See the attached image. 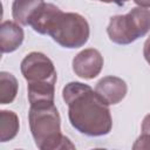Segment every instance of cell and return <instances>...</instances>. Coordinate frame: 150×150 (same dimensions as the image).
Wrapping results in <instances>:
<instances>
[{"instance_id":"cell-3","label":"cell","mask_w":150,"mask_h":150,"mask_svg":"<svg viewBox=\"0 0 150 150\" xmlns=\"http://www.w3.org/2000/svg\"><path fill=\"white\" fill-rule=\"evenodd\" d=\"M150 30V11L135 7L124 15L111 16L107 27L109 39L116 45H130Z\"/></svg>"},{"instance_id":"cell-1","label":"cell","mask_w":150,"mask_h":150,"mask_svg":"<svg viewBox=\"0 0 150 150\" xmlns=\"http://www.w3.org/2000/svg\"><path fill=\"white\" fill-rule=\"evenodd\" d=\"M62 98L68 105L69 122L80 134L101 137L110 132L112 118L109 104L90 86L69 82L62 89Z\"/></svg>"},{"instance_id":"cell-12","label":"cell","mask_w":150,"mask_h":150,"mask_svg":"<svg viewBox=\"0 0 150 150\" xmlns=\"http://www.w3.org/2000/svg\"><path fill=\"white\" fill-rule=\"evenodd\" d=\"M20 128V121L18 115L11 110L0 111V141L7 142L13 139Z\"/></svg>"},{"instance_id":"cell-5","label":"cell","mask_w":150,"mask_h":150,"mask_svg":"<svg viewBox=\"0 0 150 150\" xmlns=\"http://www.w3.org/2000/svg\"><path fill=\"white\" fill-rule=\"evenodd\" d=\"M20 69L27 83H56L57 74L53 61L40 52H32L27 54L25 59L21 61Z\"/></svg>"},{"instance_id":"cell-14","label":"cell","mask_w":150,"mask_h":150,"mask_svg":"<svg viewBox=\"0 0 150 150\" xmlns=\"http://www.w3.org/2000/svg\"><path fill=\"white\" fill-rule=\"evenodd\" d=\"M132 149H150V136L146 134H141L139 137L135 141Z\"/></svg>"},{"instance_id":"cell-13","label":"cell","mask_w":150,"mask_h":150,"mask_svg":"<svg viewBox=\"0 0 150 150\" xmlns=\"http://www.w3.org/2000/svg\"><path fill=\"white\" fill-rule=\"evenodd\" d=\"M18 80L16 77L8 71L0 73V103L8 104L12 103L18 94Z\"/></svg>"},{"instance_id":"cell-4","label":"cell","mask_w":150,"mask_h":150,"mask_svg":"<svg viewBox=\"0 0 150 150\" xmlns=\"http://www.w3.org/2000/svg\"><path fill=\"white\" fill-rule=\"evenodd\" d=\"M89 23L79 13L61 12L52 23L48 35L63 48L74 49L84 46L89 39Z\"/></svg>"},{"instance_id":"cell-8","label":"cell","mask_w":150,"mask_h":150,"mask_svg":"<svg viewBox=\"0 0 150 150\" xmlns=\"http://www.w3.org/2000/svg\"><path fill=\"white\" fill-rule=\"evenodd\" d=\"M23 29L15 21H4L0 26V48L1 53H12L23 42Z\"/></svg>"},{"instance_id":"cell-15","label":"cell","mask_w":150,"mask_h":150,"mask_svg":"<svg viewBox=\"0 0 150 150\" xmlns=\"http://www.w3.org/2000/svg\"><path fill=\"white\" fill-rule=\"evenodd\" d=\"M142 134H146L150 136V114H148L142 122Z\"/></svg>"},{"instance_id":"cell-7","label":"cell","mask_w":150,"mask_h":150,"mask_svg":"<svg viewBox=\"0 0 150 150\" xmlns=\"http://www.w3.org/2000/svg\"><path fill=\"white\" fill-rule=\"evenodd\" d=\"M95 91L110 105L120 103L127 95L128 86L124 80L117 76H104L95 87Z\"/></svg>"},{"instance_id":"cell-16","label":"cell","mask_w":150,"mask_h":150,"mask_svg":"<svg viewBox=\"0 0 150 150\" xmlns=\"http://www.w3.org/2000/svg\"><path fill=\"white\" fill-rule=\"evenodd\" d=\"M143 55H144L145 61L150 64V36L144 42V46H143Z\"/></svg>"},{"instance_id":"cell-9","label":"cell","mask_w":150,"mask_h":150,"mask_svg":"<svg viewBox=\"0 0 150 150\" xmlns=\"http://www.w3.org/2000/svg\"><path fill=\"white\" fill-rule=\"evenodd\" d=\"M45 4L43 0H14L12 5V16L15 22L28 26L33 16Z\"/></svg>"},{"instance_id":"cell-2","label":"cell","mask_w":150,"mask_h":150,"mask_svg":"<svg viewBox=\"0 0 150 150\" xmlns=\"http://www.w3.org/2000/svg\"><path fill=\"white\" fill-rule=\"evenodd\" d=\"M28 122L35 145L39 149H75V145L69 138L61 132V117L54 103L30 105Z\"/></svg>"},{"instance_id":"cell-17","label":"cell","mask_w":150,"mask_h":150,"mask_svg":"<svg viewBox=\"0 0 150 150\" xmlns=\"http://www.w3.org/2000/svg\"><path fill=\"white\" fill-rule=\"evenodd\" d=\"M101 2H105V4H115L117 6H123L125 2H128L129 0H97Z\"/></svg>"},{"instance_id":"cell-18","label":"cell","mask_w":150,"mask_h":150,"mask_svg":"<svg viewBox=\"0 0 150 150\" xmlns=\"http://www.w3.org/2000/svg\"><path fill=\"white\" fill-rule=\"evenodd\" d=\"M134 2L136 5H138L139 7H143V8L150 7V0H134Z\"/></svg>"},{"instance_id":"cell-11","label":"cell","mask_w":150,"mask_h":150,"mask_svg":"<svg viewBox=\"0 0 150 150\" xmlns=\"http://www.w3.org/2000/svg\"><path fill=\"white\" fill-rule=\"evenodd\" d=\"M55 83L53 82H36L27 83V95L30 105L52 104L54 103Z\"/></svg>"},{"instance_id":"cell-6","label":"cell","mask_w":150,"mask_h":150,"mask_svg":"<svg viewBox=\"0 0 150 150\" xmlns=\"http://www.w3.org/2000/svg\"><path fill=\"white\" fill-rule=\"evenodd\" d=\"M103 63V56L97 49L87 48L75 55L71 66L75 75L84 80H91L100 75Z\"/></svg>"},{"instance_id":"cell-10","label":"cell","mask_w":150,"mask_h":150,"mask_svg":"<svg viewBox=\"0 0 150 150\" xmlns=\"http://www.w3.org/2000/svg\"><path fill=\"white\" fill-rule=\"evenodd\" d=\"M62 11L53 5V4H45L38 12L36 14L33 16V19L30 20L29 26H32V28L42 35L48 34L49 28L52 26V23L54 22L55 18L61 13Z\"/></svg>"}]
</instances>
